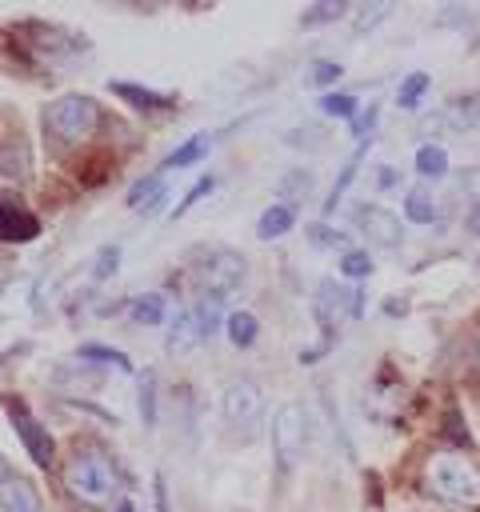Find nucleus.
<instances>
[{"label":"nucleus","mask_w":480,"mask_h":512,"mask_svg":"<svg viewBox=\"0 0 480 512\" xmlns=\"http://www.w3.org/2000/svg\"><path fill=\"white\" fill-rule=\"evenodd\" d=\"M424 484L444 504H460V508H476L480 504V472L460 452H436L428 460V468H424Z\"/></svg>","instance_id":"1"},{"label":"nucleus","mask_w":480,"mask_h":512,"mask_svg":"<svg viewBox=\"0 0 480 512\" xmlns=\"http://www.w3.org/2000/svg\"><path fill=\"white\" fill-rule=\"evenodd\" d=\"M64 488H68L80 504L100 508V504H108V500L120 492V472H116V464H112L108 456H100V452H76V456L68 460V468H64Z\"/></svg>","instance_id":"2"},{"label":"nucleus","mask_w":480,"mask_h":512,"mask_svg":"<svg viewBox=\"0 0 480 512\" xmlns=\"http://www.w3.org/2000/svg\"><path fill=\"white\" fill-rule=\"evenodd\" d=\"M100 124V104L92 96H56L52 104H44V132L72 148V144H84Z\"/></svg>","instance_id":"3"},{"label":"nucleus","mask_w":480,"mask_h":512,"mask_svg":"<svg viewBox=\"0 0 480 512\" xmlns=\"http://www.w3.org/2000/svg\"><path fill=\"white\" fill-rule=\"evenodd\" d=\"M244 256L236 252H208L200 264H196V284H200V296H212V300H228L240 284H244Z\"/></svg>","instance_id":"4"},{"label":"nucleus","mask_w":480,"mask_h":512,"mask_svg":"<svg viewBox=\"0 0 480 512\" xmlns=\"http://www.w3.org/2000/svg\"><path fill=\"white\" fill-rule=\"evenodd\" d=\"M272 452H276V460H280L284 472L296 468V460L304 452V416H300V404L276 408V416H272Z\"/></svg>","instance_id":"5"},{"label":"nucleus","mask_w":480,"mask_h":512,"mask_svg":"<svg viewBox=\"0 0 480 512\" xmlns=\"http://www.w3.org/2000/svg\"><path fill=\"white\" fill-rule=\"evenodd\" d=\"M220 412H224L228 424L252 428L260 420V412H264V396H260V388L252 380H236V384H228L220 392Z\"/></svg>","instance_id":"6"},{"label":"nucleus","mask_w":480,"mask_h":512,"mask_svg":"<svg viewBox=\"0 0 480 512\" xmlns=\"http://www.w3.org/2000/svg\"><path fill=\"white\" fill-rule=\"evenodd\" d=\"M8 420H12L16 436H20V444L28 448V456H32L40 468H48V464H52V436H48V428H44L20 400H8Z\"/></svg>","instance_id":"7"},{"label":"nucleus","mask_w":480,"mask_h":512,"mask_svg":"<svg viewBox=\"0 0 480 512\" xmlns=\"http://www.w3.org/2000/svg\"><path fill=\"white\" fill-rule=\"evenodd\" d=\"M356 228L368 236V244H376V248H400V220L392 216V212H384V208H376V204H356Z\"/></svg>","instance_id":"8"},{"label":"nucleus","mask_w":480,"mask_h":512,"mask_svg":"<svg viewBox=\"0 0 480 512\" xmlns=\"http://www.w3.org/2000/svg\"><path fill=\"white\" fill-rule=\"evenodd\" d=\"M316 316H320L324 328L336 316H360V296H348V284L320 280V288H316Z\"/></svg>","instance_id":"9"},{"label":"nucleus","mask_w":480,"mask_h":512,"mask_svg":"<svg viewBox=\"0 0 480 512\" xmlns=\"http://www.w3.org/2000/svg\"><path fill=\"white\" fill-rule=\"evenodd\" d=\"M36 232H40L36 216L28 208H20L16 200L0 196V240L4 244H20V240H32Z\"/></svg>","instance_id":"10"},{"label":"nucleus","mask_w":480,"mask_h":512,"mask_svg":"<svg viewBox=\"0 0 480 512\" xmlns=\"http://www.w3.org/2000/svg\"><path fill=\"white\" fill-rule=\"evenodd\" d=\"M200 340H204V328H200L196 312H192V308H184V312L176 316V324L168 328V352H176V356H188V352H192Z\"/></svg>","instance_id":"11"},{"label":"nucleus","mask_w":480,"mask_h":512,"mask_svg":"<svg viewBox=\"0 0 480 512\" xmlns=\"http://www.w3.org/2000/svg\"><path fill=\"white\" fill-rule=\"evenodd\" d=\"M0 512H40V500H36L32 484L20 480V476H4L0 480Z\"/></svg>","instance_id":"12"},{"label":"nucleus","mask_w":480,"mask_h":512,"mask_svg":"<svg viewBox=\"0 0 480 512\" xmlns=\"http://www.w3.org/2000/svg\"><path fill=\"white\" fill-rule=\"evenodd\" d=\"M440 124L444 128H456V132H468L480 124V100L476 96H456L440 108Z\"/></svg>","instance_id":"13"},{"label":"nucleus","mask_w":480,"mask_h":512,"mask_svg":"<svg viewBox=\"0 0 480 512\" xmlns=\"http://www.w3.org/2000/svg\"><path fill=\"white\" fill-rule=\"evenodd\" d=\"M112 92L136 108H172L176 96L172 92H156V88H144V84H128V80H112Z\"/></svg>","instance_id":"14"},{"label":"nucleus","mask_w":480,"mask_h":512,"mask_svg":"<svg viewBox=\"0 0 480 512\" xmlns=\"http://www.w3.org/2000/svg\"><path fill=\"white\" fill-rule=\"evenodd\" d=\"M292 224H296V208H292V204H272V208L260 212L256 236H260V240H280L284 232H292Z\"/></svg>","instance_id":"15"},{"label":"nucleus","mask_w":480,"mask_h":512,"mask_svg":"<svg viewBox=\"0 0 480 512\" xmlns=\"http://www.w3.org/2000/svg\"><path fill=\"white\" fill-rule=\"evenodd\" d=\"M224 332H228L232 348H252L256 336H260V324H256V316L248 308H236V312L224 316Z\"/></svg>","instance_id":"16"},{"label":"nucleus","mask_w":480,"mask_h":512,"mask_svg":"<svg viewBox=\"0 0 480 512\" xmlns=\"http://www.w3.org/2000/svg\"><path fill=\"white\" fill-rule=\"evenodd\" d=\"M164 316H168V304H164L160 292H144V296L132 300V320L140 328H156V324H164Z\"/></svg>","instance_id":"17"},{"label":"nucleus","mask_w":480,"mask_h":512,"mask_svg":"<svg viewBox=\"0 0 480 512\" xmlns=\"http://www.w3.org/2000/svg\"><path fill=\"white\" fill-rule=\"evenodd\" d=\"M404 220H412V224H432V220H436L432 192H424V188H408V192H404Z\"/></svg>","instance_id":"18"},{"label":"nucleus","mask_w":480,"mask_h":512,"mask_svg":"<svg viewBox=\"0 0 480 512\" xmlns=\"http://www.w3.org/2000/svg\"><path fill=\"white\" fill-rule=\"evenodd\" d=\"M76 356L88 360V364H100V368H116V372H128V368H132L128 356L116 352V348H108V344H80Z\"/></svg>","instance_id":"19"},{"label":"nucleus","mask_w":480,"mask_h":512,"mask_svg":"<svg viewBox=\"0 0 480 512\" xmlns=\"http://www.w3.org/2000/svg\"><path fill=\"white\" fill-rule=\"evenodd\" d=\"M344 12H348V8H344L340 0H320V4H308V8L300 12V28H324V24H336Z\"/></svg>","instance_id":"20"},{"label":"nucleus","mask_w":480,"mask_h":512,"mask_svg":"<svg viewBox=\"0 0 480 512\" xmlns=\"http://www.w3.org/2000/svg\"><path fill=\"white\" fill-rule=\"evenodd\" d=\"M208 148H212V136H192V140H184L168 160H164V168H192L200 156H208Z\"/></svg>","instance_id":"21"},{"label":"nucleus","mask_w":480,"mask_h":512,"mask_svg":"<svg viewBox=\"0 0 480 512\" xmlns=\"http://www.w3.org/2000/svg\"><path fill=\"white\" fill-rule=\"evenodd\" d=\"M192 312H196V320H200V328H204V340H212V336L220 332V324H224V300H212V296H196Z\"/></svg>","instance_id":"22"},{"label":"nucleus","mask_w":480,"mask_h":512,"mask_svg":"<svg viewBox=\"0 0 480 512\" xmlns=\"http://www.w3.org/2000/svg\"><path fill=\"white\" fill-rule=\"evenodd\" d=\"M416 172L440 180V176L448 172V152H444L440 144H420V148H416Z\"/></svg>","instance_id":"23"},{"label":"nucleus","mask_w":480,"mask_h":512,"mask_svg":"<svg viewBox=\"0 0 480 512\" xmlns=\"http://www.w3.org/2000/svg\"><path fill=\"white\" fill-rule=\"evenodd\" d=\"M364 148H368V144L360 140V148H356V152L348 156V164L340 168V176H336V184H332V192H328V200H324V216H332V212H336V204H340V196L348 192V184H352V176H356V164H360Z\"/></svg>","instance_id":"24"},{"label":"nucleus","mask_w":480,"mask_h":512,"mask_svg":"<svg viewBox=\"0 0 480 512\" xmlns=\"http://www.w3.org/2000/svg\"><path fill=\"white\" fill-rule=\"evenodd\" d=\"M160 200H164V180H160V176H144V180H136V188L128 192V204H132V208H144V212H152Z\"/></svg>","instance_id":"25"},{"label":"nucleus","mask_w":480,"mask_h":512,"mask_svg":"<svg viewBox=\"0 0 480 512\" xmlns=\"http://www.w3.org/2000/svg\"><path fill=\"white\" fill-rule=\"evenodd\" d=\"M308 240L316 244V248H328V252H336L340 248V256L344 252H352V244H348V232L344 228H332V224H308Z\"/></svg>","instance_id":"26"},{"label":"nucleus","mask_w":480,"mask_h":512,"mask_svg":"<svg viewBox=\"0 0 480 512\" xmlns=\"http://www.w3.org/2000/svg\"><path fill=\"white\" fill-rule=\"evenodd\" d=\"M428 72H408L404 80H400V92H396V104L400 108H416L420 100H424V92H428Z\"/></svg>","instance_id":"27"},{"label":"nucleus","mask_w":480,"mask_h":512,"mask_svg":"<svg viewBox=\"0 0 480 512\" xmlns=\"http://www.w3.org/2000/svg\"><path fill=\"white\" fill-rule=\"evenodd\" d=\"M368 272H372V256H368V252H356V248H352V252L340 256V276H344V280H360V276H368Z\"/></svg>","instance_id":"28"},{"label":"nucleus","mask_w":480,"mask_h":512,"mask_svg":"<svg viewBox=\"0 0 480 512\" xmlns=\"http://www.w3.org/2000/svg\"><path fill=\"white\" fill-rule=\"evenodd\" d=\"M320 108L328 116H352L356 112V96H348V92H324L320 96Z\"/></svg>","instance_id":"29"},{"label":"nucleus","mask_w":480,"mask_h":512,"mask_svg":"<svg viewBox=\"0 0 480 512\" xmlns=\"http://www.w3.org/2000/svg\"><path fill=\"white\" fill-rule=\"evenodd\" d=\"M116 268H120V248H116V244H108V248H100V256H96L92 280H96V284H104V280H108Z\"/></svg>","instance_id":"30"},{"label":"nucleus","mask_w":480,"mask_h":512,"mask_svg":"<svg viewBox=\"0 0 480 512\" xmlns=\"http://www.w3.org/2000/svg\"><path fill=\"white\" fill-rule=\"evenodd\" d=\"M340 76H344V68H340L336 60H316L312 72H308V80H312L316 88H328V84H336Z\"/></svg>","instance_id":"31"},{"label":"nucleus","mask_w":480,"mask_h":512,"mask_svg":"<svg viewBox=\"0 0 480 512\" xmlns=\"http://www.w3.org/2000/svg\"><path fill=\"white\" fill-rule=\"evenodd\" d=\"M212 188H216V176H204V180H196V184L188 188V196H184V200L176 204V212H172V216H184V212H188V208H192L196 200H204V196H212Z\"/></svg>","instance_id":"32"},{"label":"nucleus","mask_w":480,"mask_h":512,"mask_svg":"<svg viewBox=\"0 0 480 512\" xmlns=\"http://www.w3.org/2000/svg\"><path fill=\"white\" fill-rule=\"evenodd\" d=\"M140 416H144L148 428L156 424V380H152V376L140 380Z\"/></svg>","instance_id":"33"},{"label":"nucleus","mask_w":480,"mask_h":512,"mask_svg":"<svg viewBox=\"0 0 480 512\" xmlns=\"http://www.w3.org/2000/svg\"><path fill=\"white\" fill-rule=\"evenodd\" d=\"M308 184H312V172H304V168H292V172H284V180H280V192H284V196H304V192H308Z\"/></svg>","instance_id":"34"},{"label":"nucleus","mask_w":480,"mask_h":512,"mask_svg":"<svg viewBox=\"0 0 480 512\" xmlns=\"http://www.w3.org/2000/svg\"><path fill=\"white\" fill-rule=\"evenodd\" d=\"M380 16H388V4H372V8H364V12H360V28H368V24H376Z\"/></svg>","instance_id":"35"},{"label":"nucleus","mask_w":480,"mask_h":512,"mask_svg":"<svg viewBox=\"0 0 480 512\" xmlns=\"http://www.w3.org/2000/svg\"><path fill=\"white\" fill-rule=\"evenodd\" d=\"M376 184H380L384 192H392V188H400V172H392V168H380V172H376Z\"/></svg>","instance_id":"36"},{"label":"nucleus","mask_w":480,"mask_h":512,"mask_svg":"<svg viewBox=\"0 0 480 512\" xmlns=\"http://www.w3.org/2000/svg\"><path fill=\"white\" fill-rule=\"evenodd\" d=\"M152 496H156V512H168V488H164V476L152 480Z\"/></svg>","instance_id":"37"},{"label":"nucleus","mask_w":480,"mask_h":512,"mask_svg":"<svg viewBox=\"0 0 480 512\" xmlns=\"http://www.w3.org/2000/svg\"><path fill=\"white\" fill-rule=\"evenodd\" d=\"M372 120H376V108H368V112H364V116H360V120H356L352 128H356V132L364 136V128H372Z\"/></svg>","instance_id":"38"},{"label":"nucleus","mask_w":480,"mask_h":512,"mask_svg":"<svg viewBox=\"0 0 480 512\" xmlns=\"http://www.w3.org/2000/svg\"><path fill=\"white\" fill-rule=\"evenodd\" d=\"M404 308H408V304H404L400 296H388V300H384V312H388V316H396V312H404Z\"/></svg>","instance_id":"39"},{"label":"nucleus","mask_w":480,"mask_h":512,"mask_svg":"<svg viewBox=\"0 0 480 512\" xmlns=\"http://www.w3.org/2000/svg\"><path fill=\"white\" fill-rule=\"evenodd\" d=\"M468 228H472V232H480V204L472 208V216H468Z\"/></svg>","instance_id":"40"},{"label":"nucleus","mask_w":480,"mask_h":512,"mask_svg":"<svg viewBox=\"0 0 480 512\" xmlns=\"http://www.w3.org/2000/svg\"><path fill=\"white\" fill-rule=\"evenodd\" d=\"M116 512H132V504H128V500H120V504H116Z\"/></svg>","instance_id":"41"},{"label":"nucleus","mask_w":480,"mask_h":512,"mask_svg":"<svg viewBox=\"0 0 480 512\" xmlns=\"http://www.w3.org/2000/svg\"><path fill=\"white\" fill-rule=\"evenodd\" d=\"M4 476H8V464H4V456H0V480H4Z\"/></svg>","instance_id":"42"}]
</instances>
